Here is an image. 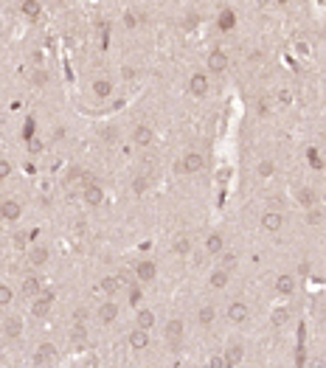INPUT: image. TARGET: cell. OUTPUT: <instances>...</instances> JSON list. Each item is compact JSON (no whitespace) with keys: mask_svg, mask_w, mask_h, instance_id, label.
<instances>
[{"mask_svg":"<svg viewBox=\"0 0 326 368\" xmlns=\"http://www.w3.org/2000/svg\"><path fill=\"white\" fill-rule=\"evenodd\" d=\"M202 166H205V157H202L200 152H189V155L177 163V172H189V174H194V172H200Z\"/></svg>","mask_w":326,"mask_h":368,"instance_id":"6da1fadb","label":"cell"},{"mask_svg":"<svg viewBox=\"0 0 326 368\" xmlns=\"http://www.w3.org/2000/svg\"><path fill=\"white\" fill-rule=\"evenodd\" d=\"M56 360V348L51 346V343H43V346L37 348V354H34V363L40 368H45V366H51Z\"/></svg>","mask_w":326,"mask_h":368,"instance_id":"7a4b0ae2","label":"cell"},{"mask_svg":"<svg viewBox=\"0 0 326 368\" xmlns=\"http://www.w3.org/2000/svg\"><path fill=\"white\" fill-rule=\"evenodd\" d=\"M51 306H54V292H45V295H40V298L34 301V306H31L34 318H45V315L51 312Z\"/></svg>","mask_w":326,"mask_h":368,"instance_id":"3957f363","label":"cell"},{"mask_svg":"<svg viewBox=\"0 0 326 368\" xmlns=\"http://www.w3.org/2000/svg\"><path fill=\"white\" fill-rule=\"evenodd\" d=\"M166 340L172 343V348L177 351L180 340H183V321H169L166 324Z\"/></svg>","mask_w":326,"mask_h":368,"instance_id":"277c9868","label":"cell"},{"mask_svg":"<svg viewBox=\"0 0 326 368\" xmlns=\"http://www.w3.org/2000/svg\"><path fill=\"white\" fill-rule=\"evenodd\" d=\"M228 318H231V324H245L247 318H250V309L242 301H234L228 306Z\"/></svg>","mask_w":326,"mask_h":368,"instance_id":"5b68a950","label":"cell"},{"mask_svg":"<svg viewBox=\"0 0 326 368\" xmlns=\"http://www.w3.org/2000/svg\"><path fill=\"white\" fill-rule=\"evenodd\" d=\"M189 93L191 96H205L208 93V76L205 73H194L189 79Z\"/></svg>","mask_w":326,"mask_h":368,"instance_id":"8992f818","label":"cell"},{"mask_svg":"<svg viewBox=\"0 0 326 368\" xmlns=\"http://www.w3.org/2000/svg\"><path fill=\"white\" fill-rule=\"evenodd\" d=\"M281 222H284V216H281L279 211H267L264 216H261V228L267 231V234H276L281 228Z\"/></svg>","mask_w":326,"mask_h":368,"instance_id":"52a82bcc","label":"cell"},{"mask_svg":"<svg viewBox=\"0 0 326 368\" xmlns=\"http://www.w3.org/2000/svg\"><path fill=\"white\" fill-rule=\"evenodd\" d=\"M135 276H138L141 281H155V276H157L155 261H138V267H135Z\"/></svg>","mask_w":326,"mask_h":368,"instance_id":"ba28073f","label":"cell"},{"mask_svg":"<svg viewBox=\"0 0 326 368\" xmlns=\"http://www.w3.org/2000/svg\"><path fill=\"white\" fill-rule=\"evenodd\" d=\"M225 67H228V56H225L222 51H211V54H208V70L219 73Z\"/></svg>","mask_w":326,"mask_h":368,"instance_id":"9c48e42d","label":"cell"},{"mask_svg":"<svg viewBox=\"0 0 326 368\" xmlns=\"http://www.w3.org/2000/svg\"><path fill=\"white\" fill-rule=\"evenodd\" d=\"M115 318H118V306H115L112 301H107V303H101L99 306V321L101 324H112Z\"/></svg>","mask_w":326,"mask_h":368,"instance_id":"30bf717a","label":"cell"},{"mask_svg":"<svg viewBox=\"0 0 326 368\" xmlns=\"http://www.w3.org/2000/svg\"><path fill=\"white\" fill-rule=\"evenodd\" d=\"M48 256H51L48 247H31V250H28V261H31L34 267H43L45 261H48Z\"/></svg>","mask_w":326,"mask_h":368,"instance_id":"8fae6325","label":"cell"},{"mask_svg":"<svg viewBox=\"0 0 326 368\" xmlns=\"http://www.w3.org/2000/svg\"><path fill=\"white\" fill-rule=\"evenodd\" d=\"M132 141H135L138 146H149L152 141H155V135H152V130H149V127H135Z\"/></svg>","mask_w":326,"mask_h":368,"instance_id":"7c38bea8","label":"cell"},{"mask_svg":"<svg viewBox=\"0 0 326 368\" xmlns=\"http://www.w3.org/2000/svg\"><path fill=\"white\" fill-rule=\"evenodd\" d=\"M225 366L228 368H234L236 363H239V360H242V346H239V343H231V346L225 348Z\"/></svg>","mask_w":326,"mask_h":368,"instance_id":"4fadbf2b","label":"cell"},{"mask_svg":"<svg viewBox=\"0 0 326 368\" xmlns=\"http://www.w3.org/2000/svg\"><path fill=\"white\" fill-rule=\"evenodd\" d=\"M130 346L138 348V351H141V348H146V346H149V335H146L144 329H135V332H130Z\"/></svg>","mask_w":326,"mask_h":368,"instance_id":"5bb4252c","label":"cell"},{"mask_svg":"<svg viewBox=\"0 0 326 368\" xmlns=\"http://www.w3.org/2000/svg\"><path fill=\"white\" fill-rule=\"evenodd\" d=\"M20 332H22L20 318H9V321H3V335L6 337H20Z\"/></svg>","mask_w":326,"mask_h":368,"instance_id":"9a60e30c","label":"cell"},{"mask_svg":"<svg viewBox=\"0 0 326 368\" xmlns=\"http://www.w3.org/2000/svg\"><path fill=\"white\" fill-rule=\"evenodd\" d=\"M292 290H295V279H292V276H279V279H276V292L290 295Z\"/></svg>","mask_w":326,"mask_h":368,"instance_id":"2e32d148","label":"cell"},{"mask_svg":"<svg viewBox=\"0 0 326 368\" xmlns=\"http://www.w3.org/2000/svg\"><path fill=\"white\" fill-rule=\"evenodd\" d=\"M20 292L28 298V295H37L40 292V279H34V276H28V279H22L20 284Z\"/></svg>","mask_w":326,"mask_h":368,"instance_id":"e0dca14e","label":"cell"},{"mask_svg":"<svg viewBox=\"0 0 326 368\" xmlns=\"http://www.w3.org/2000/svg\"><path fill=\"white\" fill-rule=\"evenodd\" d=\"M234 25H236V14L231 9H222L219 11V28H222V31H231Z\"/></svg>","mask_w":326,"mask_h":368,"instance_id":"ac0fdd59","label":"cell"},{"mask_svg":"<svg viewBox=\"0 0 326 368\" xmlns=\"http://www.w3.org/2000/svg\"><path fill=\"white\" fill-rule=\"evenodd\" d=\"M101 290L107 292V295H115V292L121 290V279L118 276H107V279L101 281Z\"/></svg>","mask_w":326,"mask_h":368,"instance_id":"d6986e66","label":"cell"},{"mask_svg":"<svg viewBox=\"0 0 326 368\" xmlns=\"http://www.w3.org/2000/svg\"><path fill=\"white\" fill-rule=\"evenodd\" d=\"M135 324H138V329H144V332H146V329H152V326H155V315L149 312V309H141Z\"/></svg>","mask_w":326,"mask_h":368,"instance_id":"ffe728a7","label":"cell"},{"mask_svg":"<svg viewBox=\"0 0 326 368\" xmlns=\"http://www.w3.org/2000/svg\"><path fill=\"white\" fill-rule=\"evenodd\" d=\"M174 253L177 256H186V253H191V239L186 234H180L177 239H174Z\"/></svg>","mask_w":326,"mask_h":368,"instance_id":"44dd1931","label":"cell"},{"mask_svg":"<svg viewBox=\"0 0 326 368\" xmlns=\"http://www.w3.org/2000/svg\"><path fill=\"white\" fill-rule=\"evenodd\" d=\"M85 200H87V205H101L104 194H101L99 186H90V189H85Z\"/></svg>","mask_w":326,"mask_h":368,"instance_id":"7402d4cb","label":"cell"},{"mask_svg":"<svg viewBox=\"0 0 326 368\" xmlns=\"http://www.w3.org/2000/svg\"><path fill=\"white\" fill-rule=\"evenodd\" d=\"M93 93H96L99 99H104V96L112 93V85L107 82V79H96V82H93Z\"/></svg>","mask_w":326,"mask_h":368,"instance_id":"603a6c76","label":"cell"},{"mask_svg":"<svg viewBox=\"0 0 326 368\" xmlns=\"http://www.w3.org/2000/svg\"><path fill=\"white\" fill-rule=\"evenodd\" d=\"M208 281H211V287H214V290H222L225 284H228V270H214V273H211V279H208Z\"/></svg>","mask_w":326,"mask_h":368,"instance_id":"cb8c5ba5","label":"cell"},{"mask_svg":"<svg viewBox=\"0 0 326 368\" xmlns=\"http://www.w3.org/2000/svg\"><path fill=\"white\" fill-rule=\"evenodd\" d=\"M295 197H298V202H301V205H306V208H312V205H315V191L306 189V186H304V189H298V194H295Z\"/></svg>","mask_w":326,"mask_h":368,"instance_id":"d4e9b609","label":"cell"},{"mask_svg":"<svg viewBox=\"0 0 326 368\" xmlns=\"http://www.w3.org/2000/svg\"><path fill=\"white\" fill-rule=\"evenodd\" d=\"M222 236L219 234H211L208 236V239H205V250H208V253H219V250H222Z\"/></svg>","mask_w":326,"mask_h":368,"instance_id":"484cf974","label":"cell"},{"mask_svg":"<svg viewBox=\"0 0 326 368\" xmlns=\"http://www.w3.org/2000/svg\"><path fill=\"white\" fill-rule=\"evenodd\" d=\"M3 214H6V219H20V205L14 200H6L3 202Z\"/></svg>","mask_w":326,"mask_h":368,"instance_id":"4316f807","label":"cell"},{"mask_svg":"<svg viewBox=\"0 0 326 368\" xmlns=\"http://www.w3.org/2000/svg\"><path fill=\"white\" fill-rule=\"evenodd\" d=\"M197 318H200V324H202V326H211V324H214V318H217V312H214V306H202L200 312H197Z\"/></svg>","mask_w":326,"mask_h":368,"instance_id":"83f0119b","label":"cell"},{"mask_svg":"<svg viewBox=\"0 0 326 368\" xmlns=\"http://www.w3.org/2000/svg\"><path fill=\"white\" fill-rule=\"evenodd\" d=\"M85 337H87V332H85V326H82V324H76L73 329H70V340H73L76 346H82V343H85Z\"/></svg>","mask_w":326,"mask_h":368,"instance_id":"f1b7e54d","label":"cell"},{"mask_svg":"<svg viewBox=\"0 0 326 368\" xmlns=\"http://www.w3.org/2000/svg\"><path fill=\"white\" fill-rule=\"evenodd\" d=\"M287 318H290V309H287V306H279V309L273 312V324L284 326V324H287Z\"/></svg>","mask_w":326,"mask_h":368,"instance_id":"f546056e","label":"cell"},{"mask_svg":"<svg viewBox=\"0 0 326 368\" xmlns=\"http://www.w3.org/2000/svg\"><path fill=\"white\" fill-rule=\"evenodd\" d=\"M11 298H14V292H11L6 284H0V306H9Z\"/></svg>","mask_w":326,"mask_h":368,"instance_id":"4dcf8cb0","label":"cell"},{"mask_svg":"<svg viewBox=\"0 0 326 368\" xmlns=\"http://www.w3.org/2000/svg\"><path fill=\"white\" fill-rule=\"evenodd\" d=\"M22 14H25V17H37V14H40V3H22Z\"/></svg>","mask_w":326,"mask_h":368,"instance_id":"1f68e13d","label":"cell"},{"mask_svg":"<svg viewBox=\"0 0 326 368\" xmlns=\"http://www.w3.org/2000/svg\"><path fill=\"white\" fill-rule=\"evenodd\" d=\"M273 172H276V166H273V160H261V163H259V174H261V177H270Z\"/></svg>","mask_w":326,"mask_h":368,"instance_id":"d6a6232c","label":"cell"},{"mask_svg":"<svg viewBox=\"0 0 326 368\" xmlns=\"http://www.w3.org/2000/svg\"><path fill=\"white\" fill-rule=\"evenodd\" d=\"M146 186H149V177H135L132 180V191H135V194H144Z\"/></svg>","mask_w":326,"mask_h":368,"instance_id":"836d02e7","label":"cell"},{"mask_svg":"<svg viewBox=\"0 0 326 368\" xmlns=\"http://www.w3.org/2000/svg\"><path fill=\"white\" fill-rule=\"evenodd\" d=\"M236 267V253H222V267L219 270H234Z\"/></svg>","mask_w":326,"mask_h":368,"instance_id":"e575fe53","label":"cell"},{"mask_svg":"<svg viewBox=\"0 0 326 368\" xmlns=\"http://www.w3.org/2000/svg\"><path fill=\"white\" fill-rule=\"evenodd\" d=\"M141 301H144V295H141V290H138V287H130V303H132V306H138Z\"/></svg>","mask_w":326,"mask_h":368,"instance_id":"d590c367","label":"cell"},{"mask_svg":"<svg viewBox=\"0 0 326 368\" xmlns=\"http://www.w3.org/2000/svg\"><path fill=\"white\" fill-rule=\"evenodd\" d=\"M28 152H34V155L43 152V141H40V138H31V141H28Z\"/></svg>","mask_w":326,"mask_h":368,"instance_id":"8d00e7d4","label":"cell"},{"mask_svg":"<svg viewBox=\"0 0 326 368\" xmlns=\"http://www.w3.org/2000/svg\"><path fill=\"white\" fill-rule=\"evenodd\" d=\"M31 82L34 85H45V82H48V73H45V70H37V73L31 76Z\"/></svg>","mask_w":326,"mask_h":368,"instance_id":"74e56055","label":"cell"},{"mask_svg":"<svg viewBox=\"0 0 326 368\" xmlns=\"http://www.w3.org/2000/svg\"><path fill=\"white\" fill-rule=\"evenodd\" d=\"M309 225H318V222H324V211H309Z\"/></svg>","mask_w":326,"mask_h":368,"instance_id":"f35d334b","label":"cell"},{"mask_svg":"<svg viewBox=\"0 0 326 368\" xmlns=\"http://www.w3.org/2000/svg\"><path fill=\"white\" fill-rule=\"evenodd\" d=\"M11 174V163L9 160H0V177H9Z\"/></svg>","mask_w":326,"mask_h":368,"instance_id":"ab89813d","label":"cell"},{"mask_svg":"<svg viewBox=\"0 0 326 368\" xmlns=\"http://www.w3.org/2000/svg\"><path fill=\"white\" fill-rule=\"evenodd\" d=\"M211 368H228L222 357H211Z\"/></svg>","mask_w":326,"mask_h":368,"instance_id":"60d3db41","label":"cell"},{"mask_svg":"<svg viewBox=\"0 0 326 368\" xmlns=\"http://www.w3.org/2000/svg\"><path fill=\"white\" fill-rule=\"evenodd\" d=\"M14 242H17V245H25V231H20V234H17V236H14Z\"/></svg>","mask_w":326,"mask_h":368,"instance_id":"b9f144b4","label":"cell"},{"mask_svg":"<svg viewBox=\"0 0 326 368\" xmlns=\"http://www.w3.org/2000/svg\"><path fill=\"white\" fill-rule=\"evenodd\" d=\"M135 22H138V17H135V14H127V25H130V28H132Z\"/></svg>","mask_w":326,"mask_h":368,"instance_id":"7bdbcfd3","label":"cell"},{"mask_svg":"<svg viewBox=\"0 0 326 368\" xmlns=\"http://www.w3.org/2000/svg\"><path fill=\"white\" fill-rule=\"evenodd\" d=\"M0 219H6V214H3V202H0Z\"/></svg>","mask_w":326,"mask_h":368,"instance_id":"ee69618b","label":"cell"}]
</instances>
